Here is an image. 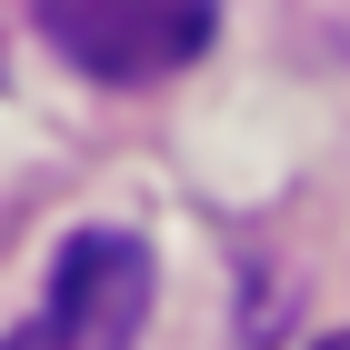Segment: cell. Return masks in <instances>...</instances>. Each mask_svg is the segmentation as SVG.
Segmentation results:
<instances>
[{
  "label": "cell",
  "instance_id": "1",
  "mask_svg": "<svg viewBox=\"0 0 350 350\" xmlns=\"http://www.w3.org/2000/svg\"><path fill=\"white\" fill-rule=\"evenodd\" d=\"M211 30H220V0H40V40L100 90L180 81L211 51Z\"/></svg>",
  "mask_w": 350,
  "mask_h": 350
},
{
  "label": "cell",
  "instance_id": "2",
  "mask_svg": "<svg viewBox=\"0 0 350 350\" xmlns=\"http://www.w3.org/2000/svg\"><path fill=\"white\" fill-rule=\"evenodd\" d=\"M150 291H161V270H150V241L140 230H81L51 260V300L0 350H140Z\"/></svg>",
  "mask_w": 350,
  "mask_h": 350
},
{
  "label": "cell",
  "instance_id": "3",
  "mask_svg": "<svg viewBox=\"0 0 350 350\" xmlns=\"http://www.w3.org/2000/svg\"><path fill=\"white\" fill-rule=\"evenodd\" d=\"M321 350H350V330H340V340H321Z\"/></svg>",
  "mask_w": 350,
  "mask_h": 350
}]
</instances>
